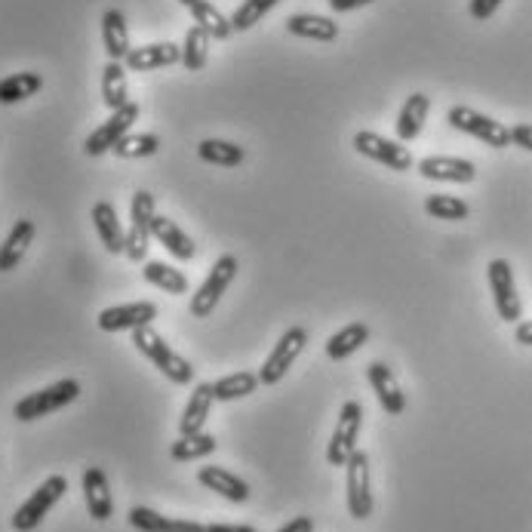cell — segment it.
I'll return each instance as SVG.
<instances>
[{
	"mask_svg": "<svg viewBox=\"0 0 532 532\" xmlns=\"http://www.w3.org/2000/svg\"><path fill=\"white\" fill-rule=\"evenodd\" d=\"M286 31L305 37V40H320V44H330V40L339 37V22H333L330 16H311V13H299L286 19Z\"/></svg>",
	"mask_w": 532,
	"mask_h": 532,
	"instance_id": "484cf974",
	"label": "cell"
},
{
	"mask_svg": "<svg viewBox=\"0 0 532 532\" xmlns=\"http://www.w3.org/2000/svg\"><path fill=\"white\" fill-rule=\"evenodd\" d=\"M197 157L213 163V167H240V163L247 160V151L225 139H203L197 145Z\"/></svg>",
	"mask_w": 532,
	"mask_h": 532,
	"instance_id": "f546056e",
	"label": "cell"
},
{
	"mask_svg": "<svg viewBox=\"0 0 532 532\" xmlns=\"http://www.w3.org/2000/svg\"><path fill=\"white\" fill-rule=\"evenodd\" d=\"M280 4V0H243V4L234 10L231 16V28L234 31H250L256 22H262L274 7Z\"/></svg>",
	"mask_w": 532,
	"mask_h": 532,
	"instance_id": "74e56055",
	"label": "cell"
},
{
	"mask_svg": "<svg viewBox=\"0 0 532 532\" xmlns=\"http://www.w3.org/2000/svg\"><path fill=\"white\" fill-rule=\"evenodd\" d=\"M157 148H160V139L154 133H127L114 145V154L124 157V160H139V157L157 154Z\"/></svg>",
	"mask_w": 532,
	"mask_h": 532,
	"instance_id": "8d00e7d4",
	"label": "cell"
},
{
	"mask_svg": "<svg viewBox=\"0 0 532 532\" xmlns=\"http://www.w3.org/2000/svg\"><path fill=\"white\" fill-rule=\"evenodd\" d=\"M486 277H489V290H493V302H496V311L505 323H520L523 317V305H520V296H517V286H514V268L508 259H493L486 268Z\"/></svg>",
	"mask_w": 532,
	"mask_h": 532,
	"instance_id": "9c48e42d",
	"label": "cell"
},
{
	"mask_svg": "<svg viewBox=\"0 0 532 532\" xmlns=\"http://www.w3.org/2000/svg\"><path fill=\"white\" fill-rule=\"evenodd\" d=\"M44 90V77L37 71H16L0 80V105H16Z\"/></svg>",
	"mask_w": 532,
	"mask_h": 532,
	"instance_id": "4316f807",
	"label": "cell"
},
{
	"mask_svg": "<svg viewBox=\"0 0 532 532\" xmlns=\"http://www.w3.org/2000/svg\"><path fill=\"white\" fill-rule=\"evenodd\" d=\"M376 0H330L333 13H351V10H360V7H370Z\"/></svg>",
	"mask_w": 532,
	"mask_h": 532,
	"instance_id": "60d3db41",
	"label": "cell"
},
{
	"mask_svg": "<svg viewBox=\"0 0 532 532\" xmlns=\"http://www.w3.org/2000/svg\"><path fill=\"white\" fill-rule=\"evenodd\" d=\"M354 148H357V154L382 163V167H388V170H394V173L413 170V154H409V148L400 145V142H391V139H385V136H379V133L360 130V133L354 136Z\"/></svg>",
	"mask_w": 532,
	"mask_h": 532,
	"instance_id": "30bf717a",
	"label": "cell"
},
{
	"mask_svg": "<svg viewBox=\"0 0 532 532\" xmlns=\"http://www.w3.org/2000/svg\"><path fill=\"white\" fill-rule=\"evenodd\" d=\"M142 277H145L151 286H157V290L170 293V296L188 293V277H185L179 268H170V265H163V262H145Z\"/></svg>",
	"mask_w": 532,
	"mask_h": 532,
	"instance_id": "4dcf8cb0",
	"label": "cell"
},
{
	"mask_svg": "<svg viewBox=\"0 0 532 532\" xmlns=\"http://www.w3.org/2000/svg\"><path fill=\"white\" fill-rule=\"evenodd\" d=\"M360 425H363V409L357 400H348L339 413V422H336V431L330 437V446H326V462L336 465V468H345L348 459L357 453V434H360Z\"/></svg>",
	"mask_w": 532,
	"mask_h": 532,
	"instance_id": "8992f818",
	"label": "cell"
},
{
	"mask_svg": "<svg viewBox=\"0 0 532 532\" xmlns=\"http://www.w3.org/2000/svg\"><path fill=\"white\" fill-rule=\"evenodd\" d=\"M102 102L117 111L130 102V90H127V65L124 62H111L102 68Z\"/></svg>",
	"mask_w": 532,
	"mask_h": 532,
	"instance_id": "83f0119b",
	"label": "cell"
},
{
	"mask_svg": "<svg viewBox=\"0 0 532 532\" xmlns=\"http://www.w3.org/2000/svg\"><path fill=\"white\" fill-rule=\"evenodd\" d=\"M102 44L111 62H124L130 56V31H127V16L120 10H105L102 16Z\"/></svg>",
	"mask_w": 532,
	"mask_h": 532,
	"instance_id": "7402d4cb",
	"label": "cell"
},
{
	"mask_svg": "<svg viewBox=\"0 0 532 532\" xmlns=\"http://www.w3.org/2000/svg\"><path fill=\"white\" fill-rule=\"evenodd\" d=\"M84 502L93 520L105 523L114 514V499H111V486H108V474L96 465H90L84 471Z\"/></svg>",
	"mask_w": 532,
	"mask_h": 532,
	"instance_id": "e0dca14e",
	"label": "cell"
},
{
	"mask_svg": "<svg viewBox=\"0 0 532 532\" xmlns=\"http://www.w3.org/2000/svg\"><path fill=\"white\" fill-rule=\"evenodd\" d=\"M213 382H197L191 397H188V406L179 419V434L182 437H191V434H200L203 425H207V416H210V406H213Z\"/></svg>",
	"mask_w": 532,
	"mask_h": 532,
	"instance_id": "44dd1931",
	"label": "cell"
},
{
	"mask_svg": "<svg viewBox=\"0 0 532 532\" xmlns=\"http://www.w3.org/2000/svg\"><path fill=\"white\" fill-rule=\"evenodd\" d=\"M191 19H194V25H200L210 34V40H228L231 31H234L231 16H222L210 0H197V4L191 7Z\"/></svg>",
	"mask_w": 532,
	"mask_h": 532,
	"instance_id": "d6a6232c",
	"label": "cell"
},
{
	"mask_svg": "<svg viewBox=\"0 0 532 532\" xmlns=\"http://www.w3.org/2000/svg\"><path fill=\"white\" fill-rule=\"evenodd\" d=\"M93 225H96V234L102 240V247L111 253V256H120L127 247V231L120 228V219H117V210H114V203L108 200H99L93 213H90Z\"/></svg>",
	"mask_w": 532,
	"mask_h": 532,
	"instance_id": "ac0fdd59",
	"label": "cell"
},
{
	"mask_svg": "<svg viewBox=\"0 0 532 532\" xmlns=\"http://www.w3.org/2000/svg\"><path fill=\"white\" fill-rule=\"evenodd\" d=\"M234 277H237V259H234V256H219V259L213 262L207 280H203L200 290L191 296L188 311H191L194 317H210V314L219 308V302H222V296L228 293V286H231Z\"/></svg>",
	"mask_w": 532,
	"mask_h": 532,
	"instance_id": "5b68a950",
	"label": "cell"
},
{
	"mask_svg": "<svg viewBox=\"0 0 532 532\" xmlns=\"http://www.w3.org/2000/svg\"><path fill=\"white\" fill-rule=\"evenodd\" d=\"M136 120H139V105H136V102H127L124 108L111 111V117L105 120V124L87 136L84 151H87L90 157H99V154H105V151H114V145L133 130Z\"/></svg>",
	"mask_w": 532,
	"mask_h": 532,
	"instance_id": "7c38bea8",
	"label": "cell"
},
{
	"mask_svg": "<svg viewBox=\"0 0 532 532\" xmlns=\"http://www.w3.org/2000/svg\"><path fill=\"white\" fill-rule=\"evenodd\" d=\"M157 317L154 302H130V305H114L99 314V330L102 333H124V330H139V326H151Z\"/></svg>",
	"mask_w": 532,
	"mask_h": 532,
	"instance_id": "5bb4252c",
	"label": "cell"
},
{
	"mask_svg": "<svg viewBox=\"0 0 532 532\" xmlns=\"http://www.w3.org/2000/svg\"><path fill=\"white\" fill-rule=\"evenodd\" d=\"M207 59H210V34L200 25H191L185 34V44H182V65L188 71H203Z\"/></svg>",
	"mask_w": 532,
	"mask_h": 532,
	"instance_id": "836d02e7",
	"label": "cell"
},
{
	"mask_svg": "<svg viewBox=\"0 0 532 532\" xmlns=\"http://www.w3.org/2000/svg\"><path fill=\"white\" fill-rule=\"evenodd\" d=\"M68 493V480L62 474H53L40 483L34 493L19 505V511L13 514V529L16 532H31L44 523V517L59 505V499Z\"/></svg>",
	"mask_w": 532,
	"mask_h": 532,
	"instance_id": "3957f363",
	"label": "cell"
},
{
	"mask_svg": "<svg viewBox=\"0 0 532 532\" xmlns=\"http://www.w3.org/2000/svg\"><path fill=\"white\" fill-rule=\"evenodd\" d=\"M308 345V333L302 330V326H293V330H286L280 336V342L274 345V351L265 357L262 370H259V382L262 385H277L286 379V373H290V366L296 363V357L305 351Z\"/></svg>",
	"mask_w": 532,
	"mask_h": 532,
	"instance_id": "52a82bcc",
	"label": "cell"
},
{
	"mask_svg": "<svg viewBox=\"0 0 532 532\" xmlns=\"http://www.w3.org/2000/svg\"><path fill=\"white\" fill-rule=\"evenodd\" d=\"M34 234H37V228H34L31 219H19V222L10 228L7 240L0 243V271H13V268L25 259Z\"/></svg>",
	"mask_w": 532,
	"mask_h": 532,
	"instance_id": "d4e9b609",
	"label": "cell"
},
{
	"mask_svg": "<svg viewBox=\"0 0 532 532\" xmlns=\"http://www.w3.org/2000/svg\"><path fill=\"white\" fill-rule=\"evenodd\" d=\"M505 4V0H471L468 4V13H471V19H477V22H486L489 16H496V10Z\"/></svg>",
	"mask_w": 532,
	"mask_h": 532,
	"instance_id": "f35d334b",
	"label": "cell"
},
{
	"mask_svg": "<svg viewBox=\"0 0 532 532\" xmlns=\"http://www.w3.org/2000/svg\"><path fill=\"white\" fill-rule=\"evenodd\" d=\"M366 379H370V385H373V391H376L385 413L388 416H400L406 409V397H403V391H400V385H397V379L391 373V366L382 363V360L370 363V366H366Z\"/></svg>",
	"mask_w": 532,
	"mask_h": 532,
	"instance_id": "9a60e30c",
	"label": "cell"
},
{
	"mask_svg": "<svg viewBox=\"0 0 532 532\" xmlns=\"http://www.w3.org/2000/svg\"><path fill=\"white\" fill-rule=\"evenodd\" d=\"M151 237H154L173 259H179V262H191V259L197 256V243H194L170 216H154V222H151Z\"/></svg>",
	"mask_w": 532,
	"mask_h": 532,
	"instance_id": "2e32d148",
	"label": "cell"
},
{
	"mask_svg": "<svg viewBox=\"0 0 532 532\" xmlns=\"http://www.w3.org/2000/svg\"><path fill=\"white\" fill-rule=\"evenodd\" d=\"M428 111H431V99H428L425 93H413V96H409V99L403 102L400 114H397V139H400V142L419 139L422 130H425Z\"/></svg>",
	"mask_w": 532,
	"mask_h": 532,
	"instance_id": "cb8c5ba5",
	"label": "cell"
},
{
	"mask_svg": "<svg viewBox=\"0 0 532 532\" xmlns=\"http://www.w3.org/2000/svg\"><path fill=\"white\" fill-rule=\"evenodd\" d=\"M416 170L428 182H456V185H468L477 176V167L471 160H465V157H443V154L422 157L416 163Z\"/></svg>",
	"mask_w": 532,
	"mask_h": 532,
	"instance_id": "4fadbf2b",
	"label": "cell"
},
{
	"mask_svg": "<svg viewBox=\"0 0 532 532\" xmlns=\"http://www.w3.org/2000/svg\"><path fill=\"white\" fill-rule=\"evenodd\" d=\"M179 4H182V7H188V10H191V7H194V4H197V0H179Z\"/></svg>",
	"mask_w": 532,
	"mask_h": 532,
	"instance_id": "f6af8a7d",
	"label": "cell"
},
{
	"mask_svg": "<svg viewBox=\"0 0 532 532\" xmlns=\"http://www.w3.org/2000/svg\"><path fill=\"white\" fill-rule=\"evenodd\" d=\"M514 339L526 348H532V320H523L517 323V330H514Z\"/></svg>",
	"mask_w": 532,
	"mask_h": 532,
	"instance_id": "7bdbcfd3",
	"label": "cell"
},
{
	"mask_svg": "<svg viewBox=\"0 0 532 532\" xmlns=\"http://www.w3.org/2000/svg\"><path fill=\"white\" fill-rule=\"evenodd\" d=\"M348 471V514L354 520H366L373 514V489H370V456L366 453H357L348 459L345 465Z\"/></svg>",
	"mask_w": 532,
	"mask_h": 532,
	"instance_id": "8fae6325",
	"label": "cell"
},
{
	"mask_svg": "<svg viewBox=\"0 0 532 532\" xmlns=\"http://www.w3.org/2000/svg\"><path fill=\"white\" fill-rule=\"evenodd\" d=\"M425 213L431 219H443V222H462V219H468L471 207L462 197H453V194H431V197H425Z\"/></svg>",
	"mask_w": 532,
	"mask_h": 532,
	"instance_id": "e575fe53",
	"label": "cell"
},
{
	"mask_svg": "<svg viewBox=\"0 0 532 532\" xmlns=\"http://www.w3.org/2000/svg\"><path fill=\"white\" fill-rule=\"evenodd\" d=\"M446 120H449V127H456L459 133H468V136L480 139L489 148H508L511 145V130L505 124H499V120L486 117V114H480L468 105H453L446 111Z\"/></svg>",
	"mask_w": 532,
	"mask_h": 532,
	"instance_id": "277c9868",
	"label": "cell"
},
{
	"mask_svg": "<svg viewBox=\"0 0 532 532\" xmlns=\"http://www.w3.org/2000/svg\"><path fill=\"white\" fill-rule=\"evenodd\" d=\"M154 194L151 191H136L130 203V228H127V247L124 253L133 262H145L148 253V240H151V222H154Z\"/></svg>",
	"mask_w": 532,
	"mask_h": 532,
	"instance_id": "ba28073f",
	"label": "cell"
},
{
	"mask_svg": "<svg viewBox=\"0 0 532 532\" xmlns=\"http://www.w3.org/2000/svg\"><path fill=\"white\" fill-rule=\"evenodd\" d=\"M256 388H259L256 373H234V376H225V379L213 382V397L219 403H231V400H240V397H250Z\"/></svg>",
	"mask_w": 532,
	"mask_h": 532,
	"instance_id": "d590c367",
	"label": "cell"
},
{
	"mask_svg": "<svg viewBox=\"0 0 532 532\" xmlns=\"http://www.w3.org/2000/svg\"><path fill=\"white\" fill-rule=\"evenodd\" d=\"M77 397H80V382L77 379H62V382H56L50 388H40V391L22 397L13 406V416L19 422H34V419H44V416L59 413V409H65Z\"/></svg>",
	"mask_w": 532,
	"mask_h": 532,
	"instance_id": "7a4b0ae2",
	"label": "cell"
},
{
	"mask_svg": "<svg viewBox=\"0 0 532 532\" xmlns=\"http://www.w3.org/2000/svg\"><path fill=\"white\" fill-rule=\"evenodd\" d=\"M277 532H314V520L311 517H293L286 526H280Z\"/></svg>",
	"mask_w": 532,
	"mask_h": 532,
	"instance_id": "b9f144b4",
	"label": "cell"
},
{
	"mask_svg": "<svg viewBox=\"0 0 532 532\" xmlns=\"http://www.w3.org/2000/svg\"><path fill=\"white\" fill-rule=\"evenodd\" d=\"M133 345H136L139 354H145L157 366L160 376H167L173 385H191L194 366L182 354H176L167 342H163V336L154 333L151 326H139V330H133Z\"/></svg>",
	"mask_w": 532,
	"mask_h": 532,
	"instance_id": "6da1fadb",
	"label": "cell"
},
{
	"mask_svg": "<svg viewBox=\"0 0 532 532\" xmlns=\"http://www.w3.org/2000/svg\"><path fill=\"white\" fill-rule=\"evenodd\" d=\"M197 480L200 486H207L213 489V493H219L222 499L234 502V505H243V502H250V486L243 483L237 474L219 468V465H207V468H200L197 471Z\"/></svg>",
	"mask_w": 532,
	"mask_h": 532,
	"instance_id": "d6986e66",
	"label": "cell"
},
{
	"mask_svg": "<svg viewBox=\"0 0 532 532\" xmlns=\"http://www.w3.org/2000/svg\"><path fill=\"white\" fill-rule=\"evenodd\" d=\"M207 532H259L253 526H240V523H210Z\"/></svg>",
	"mask_w": 532,
	"mask_h": 532,
	"instance_id": "ee69618b",
	"label": "cell"
},
{
	"mask_svg": "<svg viewBox=\"0 0 532 532\" xmlns=\"http://www.w3.org/2000/svg\"><path fill=\"white\" fill-rule=\"evenodd\" d=\"M182 62V47L176 44H145V47H133L130 56L124 59L127 71H157V68H170Z\"/></svg>",
	"mask_w": 532,
	"mask_h": 532,
	"instance_id": "ffe728a7",
	"label": "cell"
},
{
	"mask_svg": "<svg viewBox=\"0 0 532 532\" xmlns=\"http://www.w3.org/2000/svg\"><path fill=\"white\" fill-rule=\"evenodd\" d=\"M511 145H520L523 151H532V127L529 124H514L511 127Z\"/></svg>",
	"mask_w": 532,
	"mask_h": 532,
	"instance_id": "ab89813d",
	"label": "cell"
},
{
	"mask_svg": "<svg viewBox=\"0 0 532 532\" xmlns=\"http://www.w3.org/2000/svg\"><path fill=\"white\" fill-rule=\"evenodd\" d=\"M366 342H370V326H366V323H348V326H342L336 336H330V342H326V357H330V360H345L354 351H360Z\"/></svg>",
	"mask_w": 532,
	"mask_h": 532,
	"instance_id": "f1b7e54d",
	"label": "cell"
},
{
	"mask_svg": "<svg viewBox=\"0 0 532 532\" xmlns=\"http://www.w3.org/2000/svg\"><path fill=\"white\" fill-rule=\"evenodd\" d=\"M130 526L139 532H207V526L197 520H170L145 505L130 508Z\"/></svg>",
	"mask_w": 532,
	"mask_h": 532,
	"instance_id": "603a6c76",
	"label": "cell"
},
{
	"mask_svg": "<svg viewBox=\"0 0 532 532\" xmlns=\"http://www.w3.org/2000/svg\"><path fill=\"white\" fill-rule=\"evenodd\" d=\"M219 440L213 434H191V437H179L173 446H170V459L173 462H194V459H207L216 453Z\"/></svg>",
	"mask_w": 532,
	"mask_h": 532,
	"instance_id": "1f68e13d",
	"label": "cell"
}]
</instances>
